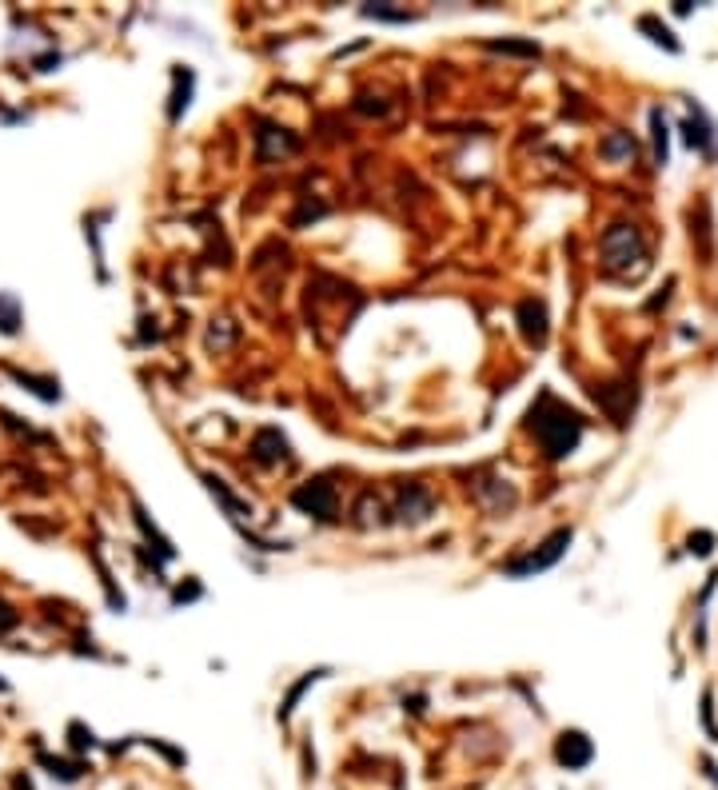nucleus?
Masks as SVG:
<instances>
[{
  "label": "nucleus",
  "instance_id": "obj_1",
  "mask_svg": "<svg viewBox=\"0 0 718 790\" xmlns=\"http://www.w3.org/2000/svg\"><path fill=\"white\" fill-rule=\"evenodd\" d=\"M559 762H567L571 770L587 767V762H591V743H587V738L579 735V730L562 735V743H559Z\"/></svg>",
  "mask_w": 718,
  "mask_h": 790
}]
</instances>
